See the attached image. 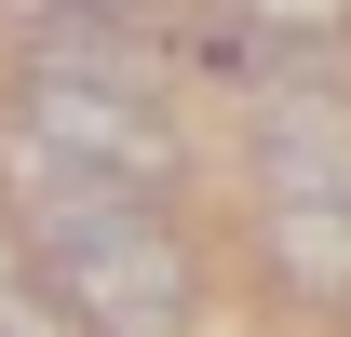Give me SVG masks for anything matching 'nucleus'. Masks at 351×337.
Returning <instances> with one entry per match:
<instances>
[{"label": "nucleus", "mask_w": 351, "mask_h": 337, "mask_svg": "<svg viewBox=\"0 0 351 337\" xmlns=\"http://www.w3.org/2000/svg\"><path fill=\"white\" fill-rule=\"evenodd\" d=\"M0 284H27V229H14V203H0Z\"/></svg>", "instance_id": "nucleus-8"}, {"label": "nucleus", "mask_w": 351, "mask_h": 337, "mask_svg": "<svg viewBox=\"0 0 351 337\" xmlns=\"http://www.w3.org/2000/svg\"><path fill=\"white\" fill-rule=\"evenodd\" d=\"M14 162H27V175H82V189H122V203H162L189 149H176L162 95H108V82H14Z\"/></svg>", "instance_id": "nucleus-2"}, {"label": "nucleus", "mask_w": 351, "mask_h": 337, "mask_svg": "<svg viewBox=\"0 0 351 337\" xmlns=\"http://www.w3.org/2000/svg\"><path fill=\"white\" fill-rule=\"evenodd\" d=\"M257 270L311 310H351V203H270L257 216Z\"/></svg>", "instance_id": "nucleus-4"}, {"label": "nucleus", "mask_w": 351, "mask_h": 337, "mask_svg": "<svg viewBox=\"0 0 351 337\" xmlns=\"http://www.w3.org/2000/svg\"><path fill=\"white\" fill-rule=\"evenodd\" d=\"M14 229H27V284L68 310L82 337H189L203 310V256L162 203L82 189V175H27L14 162Z\"/></svg>", "instance_id": "nucleus-1"}, {"label": "nucleus", "mask_w": 351, "mask_h": 337, "mask_svg": "<svg viewBox=\"0 0 351 337\" xmlns=\"http://www.w3.org/2000/svg\"><path fill=\"white\" fill-rule=\"evenodd\" d=\"M0 14L27 27V14H149V0H0Z\"/></svg>", "instance_id": "nucleus-7"}, {"label": "nucleus", "mask_w": 351, "mask_h": 337, "mask_svg": "<svg viewBox=\"0 0 351 337\" xmlns=\"http://www.w3.org/2000/svg\"><path fill=\"white\" fill-rule=\"evenodd\" d=\"M230 27H270L298 54H351V0H230Z\"/></svg>", "instance_id": "nucleus-5"}, {"label": "nucleus", "mask_w": 351, "mask_h": 337, "mask_svg": "<svg viewBox=\"0 0 351 337\" xmlns=\"http://www.w3.org/2000/svg\"><path fill=\"white\" fill-rule=\"evenodd\" d=\"M243 135H257V189L270 203H351V82L243 95Z\"/></svg>", "instance_id": "nucleus-3"}, {"label": "nucleus", "mask_w": 351, "mask_h": 337, "mask_svg": "<svg viewBox=\"0 0 351 337\" xmlns=\"http://www.w3.org/2000/svg\"><path fill=\"white\" fill-rule=\"evenodd\" d=\"M0 337H82V324H68L41 284H0Z\"/></svg>", "instance_id": "nucleus-6"}]
</instances>
